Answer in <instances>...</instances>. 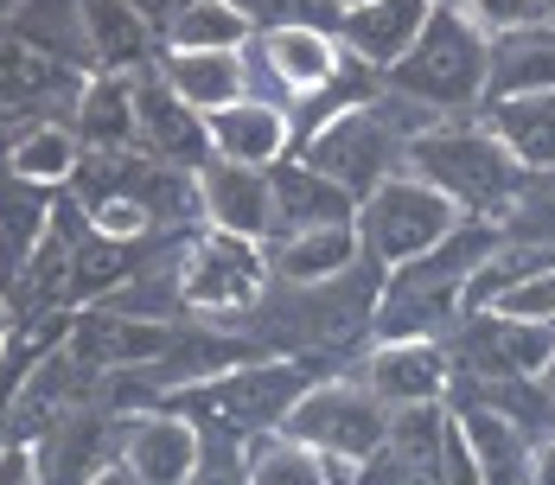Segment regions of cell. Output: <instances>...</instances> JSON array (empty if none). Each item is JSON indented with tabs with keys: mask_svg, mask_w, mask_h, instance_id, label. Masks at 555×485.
<instances>
[{
	"mask_svg": "<svg viewBox=\"0 0 555 485\" xmlns=\"http://www.w3.org/2000/svg\"><path fill=\"white\" fill-rule=\"evenodd\" d=\"M441 7H453L486 46L492 39H504V33H524V26H550L555 7L550 0H441Z\"/></svg>",
	"mask_w": 555,
	"mask_h": 485,
	"instance_id": "34",
	"label": "cell"
},
{
	"mask_svg": "<svg viewBox=\"0 0 555 485\" xmlns=\"http://www.w3.org/2000/svg\"><path fill=\"white\" fill-rule=\"evenodd\" d=\"M333 7H338V13H345V7H371V0H333Z\"/></svg>",
	"mask_w": 555,
	"mask_h": 485,
	"instance_id": "42",
	"label": "cell"
},
{
	"mask_svg": "<svg viewBox=\"0 0 555 485\" xmlns=\"http://www.w3.org/2000/svg\"><path fill=\"white\" fill-rule=\"evenodd\" d=\"M179 332L167 320H147V314H90V320L70 332V365H90V371H147V365H167Z\"/></svg>",
	"mask_w": 555,
	"mask_h": 485,
	"instance_id": "14",
	"label": "cell"
},
{
	"mask_svg": "<svg viewBox=\"0 0 555 485\" xmlns=\"http://www.w3.org/2000/svg\"><path fill=\"white\" fill-rule=\"evenodd\" d=\"M256 64H262V77L281 90V103L287 97H320V90H333L338 77L351 71L345 46H338L326 26H313V20L262 26L256 33Z\"/></svg>",
	"mask_w": 555,
	"mask_h": 485,
	"instance_id": "11",
	"label": "cell"
},
{
	"mask_svg": "<svg viewBox=\"0 0 555 485\" xmlns=\"http://www.w3.org/2000/svg\"><path fill=\"white\" fill-rule=\"evenodd\" d=\"M447 434H453L447 403L389 409L384 441H377V454L351 473V485H447Z\"/></svg>",
	"mask_w": 555,
	"mask_h": 485,
	"instance_id": "10",
	"label": "cell"
},
{
	"mask_svg": "<svg viewBox=\"0 0 555 485\" xmlns=\"http://www.w3.org/2000/svg\"><path fill=\"white\" fill-rule=\"evenodd\" d=\"M128 84H134V141H147L154 161L160 166L179 161L185 173H198V166L211 161L205 115H192V109L179 103L160 71H141V77H128Z\"/></svg>",
	"mask_w": 555,
	"mask_h": 485,
	"instance_id": "16",
	"label": "cell"
},
{
	"mask_svg": "<svg viewBox=\"0 0 555 485\" xmlns=\"http://www.w3.org/2000/svg\"><path fill=\"white\" fill-rule=\"evenodd\" d=\"M269 192H275V237L358 224V199H351V192H338L326 173H313V166L294 161V154L269 166Z\"/></svg>",
	"mask_w": 555,
	"mask_h": 485,
	"instance_id": "20",
	"label": "cell"
},
{
	"mask_svg": "<svg viewBox=\"0 0 555 485\" xmlns=\"http://www.w3.org/2000/svg\"><path fill=\"white\" fill-rule=\"evenodd\" d=\"M447 365L453 383H511V378H543L555 352V326H524L504 314H460L447 326Z\"/></svg>",
	"mask_w": 555,
	"mask_h": 485,
	"instance_id": "8",
	"label": "cell"
},
{
	"mask_svg": "<svg viewBox=\"0 0 555 485\" xmlns=\"http://www.w3.org/2000/svg\"><path fill=\"white\" fill-rule=\"evenodd\" d=\"M428 13H435V0H371V7H345L333 39L345 46L351 64H364V71L384 77L389 64H402V52L422 39Z\"/></svg>",
	"mask_w": 555,
	"mask_h": 485,
	"instance_id": "17",
	"label": "cell"
},
{
	"mask_svg": "<svg viewBox=\"0 0 555 485\" xmlns=\"http://www.w3.org/2000/svg\"><path fill=\"white\" fill-rule=\"evenodd\" d=\"M70 115H77V148L83 154H121L128 141H134V84L128 77H83V90H77V103H70Z\"/></svg>",
	"mask_w": 555,
	"mask_h": 485,
	"instance_id": "28",
	"label": "cell"
},
{
	"mask_svg": "<svg viewBox=\"0 0 555 485\" xmlns=\"http://www.w3.org/2000/svg\"><path fill=\"white\" fill-rule=\"evenodd\" d=\"M269 281H275L269 256L243 237L205 230V237L179 243V307H192V314H243L262 301Z\"/></svg>",
	"mask_w": 555,
	"mask_h": 485,
	"instance_id": "9",
	"label": "cell"
},
{
	"mask_svg": "<svg viewBox=\"0 0 555 485\" xmlns=\"http://www.w3.org/2000/svg\"><path fill=\"white\" fill-rule=\"evenodd\" d=\"M364 263L358 250V224H338V230H300V237H281L275 256H269V275L281 288H326V281H345V275Z\"/></svg>",
	"mask_w": 555,
	"mask_h": 485,
	"instance_id": "24",
	"label": "cell"
},
{
	"mask_svg": "<svg viewBox=\"0 0 555 485\" xmlns=\"http://www.w3.org/2000/svg\"><path fill=\"white\" fill-rule=\"evenodd\" d=\"M83 39H90V71L103 77H141L154 52L141 0H83Z\"/></svg>",
	"mask_w": 555,
	"mask_h": 485,
	"instance_id": "22",
	"label": "cell"
},
{
	"mask_svg": "<svg viewBox=\"0 0 555 485\" xmlns=\"http://www.w3.org/2000/svg\"><path fill=\"white\" fill-rule=\"evenodd\" d=\"M46 230H52V199H46L39 186L7 179V186H0V263H7V269H26V263L39 256Z\"/></svg>",
	"mask_w": 555,
	"mask_h": 485,
	"instance_id": "33",
	"label": "cell"
},
{
	"mask_svg": "<svg viewBox=\"0 0 555 485\" xmlns=\"http://www.w3.org/2000/svg\"><path fill=\"white\" fill-rule=\"evenodd\" d=\"M77 166H83V148L64 122H33L7 141V179H20V186L52 192L64 179H77Z\"/></svg>",
	"mask_w": 555,
	"mask_h": 485,
	"instance_id": "29",
	"label": "cell"
},
{
	"mask_svg": "<svg viewBox=\"0 0 555 485\" xmlns=\"http://www.w3.org/2000/svg\"><path fill=\"white\" fill-rule=\"evenodd\" d=\"M384 90L415 109H428V115L479 109L486 103V39L453 7H435L428 26H422V39L402 52V64L384 71Z\"/></svg>",
	"mask_w": 555,
	"mask_h": 485,
	"instance_id": "5",
	"label": "cell"
},
{
	"mask_svg": "<svg viewBox=\"0 0 555 485\" xmlns=\"http://www.w3.org/2000/svg\"><path fill=\"white\" fill-rule=\"evenodd\" d=\"M479 314H504V320H524V326H555V263L537 275H524L517 288H504L492 307Z\"/></svg>",
	"mask_w": 555,
	"mask_h": 485,
	"instance_id": "35",
	"label": "cell"
},
{
	"mask_svg": "<svg viewBox=\"0 0 555 485\" xmlns=\"http://www.w3.org/2000/svg\"><path fill=\"white\" fill-rule=\"evenodd\" d=\"M320 383L313 365H300V358H256V365H230L218 378H198V383H179L167 390L185 422H198V429H223V434H269L287 422V409L307 396Z\"/></svg>",
	"mask_w": 555,
	"mask_h": 485,
	"instance_id": "4",
	"label": "cell"
},
{
	"mask_svg": "<svg viewBox=\"0 0 555 485\" xmlns=\"http://www.w3.org/2000/svg\"><path fill=\"white\" fill-rule=\"evenodd\" d=\"M550 7H555V0H550Z\"/></svg>",
	"mask_w": 555,
	"mask_h": 485,
	"instance_id": "46",
	"label": "cell"
},
{
	"mask_svg": "<svg viewBox=\"0 0 555 485\" xmlns=\"http://www.w3.org/2000/svg\"><path fill=\"white\" fill-rule=\"evenodd\" d=\"M160 77H167V90L192 115H218V109L249 97V64H243V52H167Z\"/></svg>",
	"mask_w": 555,
	"mask_h": 485,
	"instance_id": "26",
	"label": "cell"
},
{
	"mask_svg": "<svg viewBox=\"0 0 555 485\" xmlns=\"http://www.w3.org/2000/svg\"><path fill=\"white\" fill-rule=\"evenodd\" d=\"M77 97L83 84H77V71H57L46 64L39 52H26L20 39H13V26L0 20V115L7 109H26V103H46V97Z\"/></svg>",
	"mask_w": 555,
	"mask_h": 485,
	"instance_id": "32",
	"label": "cell"
},
{
	"mask_svg": "<svg viewBox=\"0 0 555 485\" xmlns=\"http://www.w3.org/2000/svg\"><path fill=\"white\" fill-rule=\"evenodd\" d=\"M13 339V307H7V294H0V345Z\"/></svg>",
	"mask_w": 555,
	"mask_h": 485,
	"instance_id": "40",
	"label": "cell"
},
{
	"mask_svg": "<svg viewBox=\"0 0 555 485\" xmlns=\"http://www.w3.org/2000/svg\"><path fill=\"white\" fill-rule=\"evenodd\" d=\"M460 224L466 217L453 212L435 186H422L415 173H396L358 205V250H364L371 269L389 275V269H409V263L435 256Z\"/></svg>",
	"mask_w": 555,
	"mask_h": 485,
	"instance_id": "6",
	"label": "cell"
},
{
	"mask_svg": "<svg viewBox=\"0 0 555 485\" xmlns=\"http://www.w3.org/2000/svg\"><path fill=\"white\" fill-rule=\"evenodd\" d=\"M198 192V217L218 237H243L262 243L275 237V192H269V166H230V161H205L192 173Z\"/></svg>",
	"mask_w": 555,
	"mask_h": 485,
	"instance_id": "12",
	"label": "cell"
},
{
	"mask_svg": "<svg viewBox=\"0 0 555 485\" xmlns=\"http://www.w3.org/2000/svg\"><path fill=\"white\" fill-rule=\"evenodd\" d=\"M524 485H555V429H543L530 441V480Z\"/></svg>",
	"mask_w": 555,
	"mask_h": 485,
	"instance_id": "38",
	"label": "cell"
},
{
	"mask_svg": "<svg viewBox=\"0 0 555 485\" xmlns=\"http://www.w3.org/2000/svg\"><path fill=\"white\" fill-rule=\"evenodd\" d=\"M205 454V429L185 422L179 409H154V416H134V429L121 434V467L141 485H185L192 467Z\"/></svg>",
	"mask_w": 555,
	"mask_h": 485,
	"instance_id": "18",
	"label": "cell"
},
{
	"mask_svg": "<svg viewBox=\"0 0 555 485\" xmlns=\"http://www.w3.org/2000/svg\"><path fill=\"white\" fill-rule=\"evenodd\" d=\"M13 7H20V0H0V20H7V13H13Z\"/></svg>",
	"mask_w": 555,
	"mask_h": 485,
	"instance_id": "43",
	"label": "cell"
},
{
	"mask_svg": "<svg viewBox=\"0 0 555 485\" xmlns=\"http://www.w3.org/2000/svg\"><path fill=\"white\" fill-rule=\"evenodd\" d=\"M402 173L435 186L447 205L460 217H473V224H499L504 205L530 186L517 173V161L492 141L486 122H435V128H422L409 141V154H402Z\"/></svg>",
	"mask_w": 555,
	"mask_h": 485,
	"instance_id": "3",
	"label": "cell"
},
{
	"mask_svg": "<svg viewBox=\"0 0 555 485\" xmlns=\"http://www.w3.org/2000/svg\"><path fill=\"white\" fill-rule=\"evenodd\" d=\"M550 26H555V20H550Z\"/></svg>",
	"mask_w": 555,
	"mask_h": 485,
	"instance_id": "45",
	"label": "cell"
},
{
	"mask_svg": "<svg viewBox=\"0 0 555 485\" xmlns=\"http://www.w3.org/2000/svg\"><path fill=\"white\" fill-rule=\"evenodd\" d=\"M492 250L499 237L466 217L435 256L389 269V281L377 288V307H371V332L377 339H447V326L466 314V281Z\"/></svg>",
	"mask_w": 555,
	"mask_h": 485,
	"instance_id": "2",
	"label": "cell"
},
{
	"mask_svg": "<svg viewBox=\"0 0 555 485\" xmlns=\"http://www.w3.org/2000/svg\"><path fill=\"white\" fill-rule=\"evenodd\" d=\"M389 429V409L371 396V383L358 378H320L294 409H287V422H281V434H294L300 447H313L326 467H338L345 480L377 454V441H384Z\"/></svg>",
	"mask_w": 555,
	"mask_h": 485,
	"instance_id": "7",
	"label": "cell"
},
{
	"mask_svg": "<svg viewBox=\"0 0 555 485\" xmlns=\"http://www.w3.org/2000/svg\"><path fill=\"white\" fill-rule=\"evenodd\" d=\"M435 7H441V0H435Z\"/></svg>",
	"mask_w": 555,
	"mask_h": 485,
	"instance_id": "44",
	"label": "cell"
},
{
	"mask_svg": "<svg viewBox=\"0 0 555 485\" xmlns=\"http://www.w3.org/2000/svg\"><path fill=\"white\" fill-rule=\"evenodd\" d=\"M447 416H453V429H460V441H466V454H473V467H479L486 485L530 480V441L537 434H524L517 422H504V416L479 409V403H447Z\"/></svg>",
	"mask_w": 555,
	"mask_h": 485,
	"instance_id": "23",
	"label": "cell"
},
{
	"mask_svg": "<svg viewBox=\"0 0 555 485\" xmlns=\"http://www.w3.org/2000/svg\"><path fill=\"white\" fill-rule=\"evenodd\" d=\"M256 46V20L236 0H185L167 26V52H243Z\"/></svg>",
	"mask_w": 555,
	"mask_h": 485,
	"instance_id": "30",
	"label": "cell"
},
{
	"mask_svg": "<svg viewBox=\"0 0 555 485\" xmlns=\"http://www.w3.org/2000/svg\"><path fill=\"white\" fill-rule=\"evenodd\" d=\"M543 396H550V409H555V352H550V365H543Z\"/></svg>",
	"mask_w": 555,
	"mask_h": 485,
	"instance_id": "41",
	"label": "cell"
},
{
	"mask_svg": "<svg viewBox=\"0 0 555 485\" xmlns=\"http://www.w3.org/2000/svg\"><path fill=\"white\" fill-rule=\"evenodd\" d=\"M205 141H211V161L230 166H275L294 148V109L275 97H243V103L205 115Z\"/></svg>",
	"mask_w": 555,
	"mask_h": 485,
	"instance_id": "15",
	"label": "cell"
},
{
	"mask_svg": "<svg viewBox=\"0 0 555 485\" xmlns=\"http://www.w3.org/2000/svg\"><path fill=\"white\" fill-rule=\"evenodd\" d=\"M447 115H428V109L402 103V97H351V103H333V115H320L313 128H307V141H300V161L313 166V173H326L338 192H351L358 205L402 173V154H409V141L422 135V128H435Z\"/></svg>",
	"mask_w": 555,
	"mask_h": 485,
	"instance_id": "1",
	"label": "cell"
},
{
	"mask_svg": "<svg viewBox=\"0 0 555 485\" xmlns=\"http://www.w3.org/2000/svg\"><path fill=\"white\" fill-rule=\"evenodd\" d=\"M13 39L39 52L57 71H90V39H83V0H20L7 13Z\"/></svg>",
	"mask_w": 555,
	"mask_h": 485,
	"instance_id": "27",
	"label": "cell"
},
{
	"mask_svg": "<svg viewBox=\"0 0 555 485\" xmlns=\"http://www.w3.org/2000/svg\"><path fill=\"white\" fill-rule=\"evenodd\" d=\"M243 460H249V485H338L345 480L338 467H326L313 447H300L294 434H281V429L249 434L243 441Z\"/></svg>",
	"mask_w": 555,
	"mask_h": 485,
	"instance_id": "31",
	"label": "cell"
},
{
	"mask_svg": "<svg viewBox=\"0 0 555 485\" xmlns=\"http://www.w3.org/2000/svg\"><path fill=\"white\" fill-rule=\"evenodd\" d=\"M486 128L524 179H555V90L543 97H499L486 103Z\"/></svg>",
	"mask_w": 555,
	"mask_h": 485,
	"instance_id": "21",
	"label": "cell"
},
{
	"mask_svg": "<svg viewBox=\"0 0 555 485\" xmlns=\"http://www.w3.org/2000/svg\"><path fill=\"white\" fill-rule=\"evenodd\" d=\"M0 485H39V460L26 441H7L0 447Z\"/></svg>",
	"mask_w": 555,
	"mask_h": 485,
	"instance_id": "37",
	"label": "cell"
},
{
	"mask_svg": "<svg viewBox=\"0 0 555 485\" xmlns=\"http://www.w3.org/2000/svg\"><path fill=\"white\" fill-rule=\"evenodd\" d=\"M115 434L103 409H64L52 429L39 434L33 460H39V485H90L96 473H109L121 454H109Z\"/></svg>",
	"mask_w": 555,
	"mask_h": 485,
	"instance_id": "19",
	"label": "cell"
},
{
	"mask_svg": "<svg viewBox=\"0 0 555 485\" xmlns=\"http://www.w3.org/2000/svg\"><path fill=\"white\" fill-rule=\"evenodd\" d=\"M90 485H141V480H134V473H128V467H121V460H115L109 473H96V480H90Z\"/></svg>",
	"mask_w": 555,
	"mask_h": 485,
	"instance_id": "39",
	"label": "cell"
},
{
	"mask_svg": "<svg viewBox=\"0 0 555 485\" xmlns=\"http://www.w3.org/2000/svg\"><path fill=\"white\" fill-rule=\"evenodd\" d=\"M555 90V26H524L486 46V103Z\"/></svg>",
	"mask_w": 555,
	"mask_h": 485,
	"instance_id": "25",
	"label": "cell"
},
{
	"mask_svg": "<svg viewBox=\"0 0 555 485\" xmlns=\"http://www.w3.org/2000/svg\"><path fill=\"white\" fill-rule=\"evenodd\" d=\"M358 378L371 383V396L384 409H422L453 396V365H447L441 339H377V352L364 358Z\"/></svg>",
	"mask_w": 555,
	"mask_h": 485,
	"instance_id": "13",
	"label": "cell"
},
{
	"mask_svg": "<svg viewBox=\"0 0 555 485\" xmlns=\"http://www.w3.org/2000/svg\"><path fill=\"white\" fill-rule=\"evenodd\" d=\"M185 485H249V460H243V434L205 429V454Z\"/></svg>",
	"mask_w": 555,
	"mask_h": 485,
	"instance_id": "36",
	"label": "cell"
}]
</instances>
